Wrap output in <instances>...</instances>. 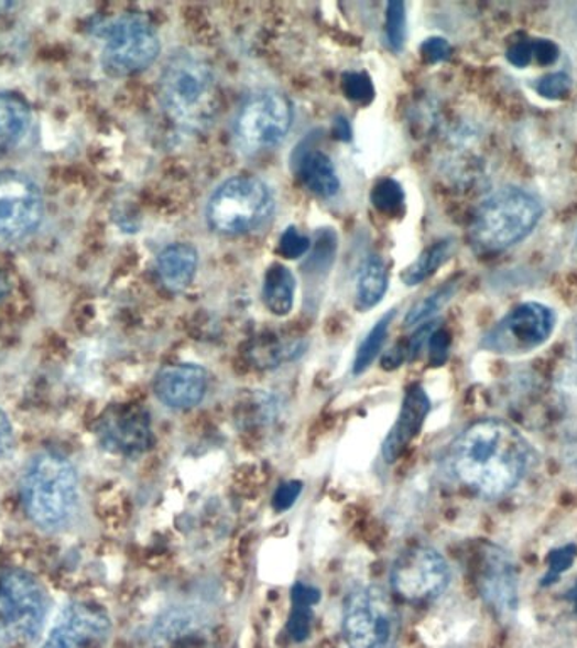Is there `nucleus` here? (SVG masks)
I'll list each match as a JSON object with an SVG mask.
<instances>
[{"instance_id":"nucleus-3","label":"nucleus","mask_w":577,"mask_h":648,"mask_svg":"<svg viewBox=\"0 0 577 648\" xmlns=\"http://www.w3.org/2000/svg\"><path fill=\"white\" fill-rule=\"evenodd\" d=\"M160 98L174 122L186 129H203L217 110L214 72L195 54H176L164 66Z\"/></svg>"},{"instance_id":"nucleus-43","label":"nucleus","mask_w":577,"mask_h":648,"mask_svg":"<svg viewBox=\"0 0 577 648\" xmlns=\"http://www.w3.org/2000/svg\"><path fill=\"white\" fill-rule=\"evenodd\" d=\"M9 292V284L2 276H0V301L4 300Z\"/></svg>"},{"instance_id":"nucleus-7","label":"nucleus","mask_w":577,"mask_h":648,"mask_svg":"<svg viewBox=\"0 0 577 648\" xmlns=\"http://www.w3.org/2000/svg\"><path fill=\"white\" fill-rule=\"evenodd\" d=\"M46 613V593L33 574L9 571L0 577V644L34 640Z\"/></svg>"},{"instance_id":"nucleus-21","label":"nucleus","mask_w":577,"mask_h":648,"mask_svg":"<svg viewBox=\"0 0 577 648\" xmlns=\"http://www.w3.org/2000/svg\"><path fill=\"white\" fill-rule=\"evenodd\" d=\"M301 177L313 195L333 198L338 195L339 180L331 159L322 151L309 152L301 161Z\"/></svg>"},{"instance_id":"nucleus-12","label":"nucleus","mask_w":577,"mask_h":648,"mask_svg":"<svg viewBox=\"0 0 577 648\" xmlns=\"http://www.w3.org/2000/svg\"><path fill=\"white\" fill-rule=\"evenodd\" d=\"M43 218V193L36 181L19 171H0V244L30 237Z\"/></svg>"},{"instance_id":"nucleus-29","label":"nucleus","mask_w":577,"mask_h":648,"mask_svg":"<svg viewBox=\"0 0 577 648\" xmlns=\"http://www.w3.org/2000/svg\"><path fill=\"white\" fill-rule=\"evenodd\" d=\"M576 555L577 549L573 544L554 549L547 558V573H545L544 580H542V586H551V584L557 583V580L566 571L570 570V565L576 561Z\"/></svg>"},{"instance_id":"nucleus-28","label":"nucleus","mask_w":577,"mask_h":648,"mask_svg":"<svg viewBox=\"0 0 577 648\" xmlns=\"http://www.w3.org/2000/svg\"><path fill=\"white\" fill-rule=\"evenodd\" d=\"M385 34L390 50L395 53L404 50L405 37H407V14H405L404 2H390L387 6Z\"/></svg>"},{"instance_id":"nucleus-42","label":"nucleus","mask_w":577,"mask_h":648,"mask_svg":"<svg viewBox=\"0 0 577 648\" xmlns=\"http://www.w3.org/2000/svg\"><path fill=\"white\" fill-rule=\"evenodd\" d=\"M567 598H569V602L573 603L574 609H576L577 613V581L576 584L570 587L569 593H567Z\"/></svg>"},{"instance_id":"nucleus-37","label":"nucleus","mask_w":577,"mask_h":648,"mask_svg":"<svg viewBox=\"0 0 577 648\" xmlns=\"http://www.w3.org/2000/svg\"><path fill=\"white\" fill-rule=\"evenodd\" d=\"M535 62L538 65H554L559 60V46L551 40H535Z\"/></svg>"},{"instance_id":"nucleus-2","label":"nucleus","mask_w":577,"mask_h":648,"mask_svg":"<svg viewBox=\"0 0 577 648\" xmlns=\"http://www.w3.org/2000/svg\"><path fill=\"white\" fill-rule=\"evenodd\" d=\"M21 498L34 523L62 526L78 501V476L72 463L62 454H37L22 475Z\"/></svg>"},{"instance_id":"nucleus-32","label":"nucleus","mask_w":577,"mask_h":648,"mask_svg":"<svg viewBox=\"0 0 577 648\" xmlns=\"http://www.w3.org/2000/svg\"><path fill=\"white\" fill-rule=\"evenodd\" d=\"M309 249V238H307L306 235L301 234V231L294 227L285 228L281 240H279V252H281L285 259H300V257L306 256L307 250Z\"/></svg>"},{"instance_id":"nucleus-35","label":"nucleus","mask_w":577,"mask_h":648,"mask_svg":"<svg viewBox=\"0 0 577 648\" xmlns=\"http://www.w3.org/2000/svg\"><path fill=\"white\" fill-rule=\"evenodd\" d=\"M451 44L444 40V37H429L421 46V53H423V58L427 63L444 62V60H448L451 56Z\"/></svg>"},{"instance_id":"nucleus-27","label":"nucleus","mask_w":577,"mask_h":648,"mask_svg":"<svg viewBox=\"0 0 577 648\" xmlns=\"http://www.w3.org/2000/svg\"><path fill=\"white\" fill-rule=\"evenodd\" d=\"M455 294V284H446L443 288L434 291L433 294L427 295L426 300L418 301L404 317L405 328L417 326V324L426 323L427 320L434 316L444 304L451 300Z\"/></svg>"},{"instance_id":"nucleus-34","label":"nucleus","mask_w":577,"mask_h":648,"mask_svg":"<svg viewBox=\"0 0 577 648\" xmlns=\"http://www.w3.org/2000/svg\"><path fill=\"white\" fill-rule=\"evenodd\" d=\"M301 492H303V483L301 482L282 483L277 490H275L272 505H274V508L277 511L288 510V508L296 504Z\"/></svg>"},{"instance_id":"nucleus-22","label":"nucleus","mask_w":577,"mask_h":648,"mask_svg":"<svg viewBox=\"0 0 577 648\" xmlns=\"http://www.w3.org/2000/svg\"><path fill=\"white\" fill-rule=\"evenodd\" d=\"M357 304L360 310L375 307L389 289V270L382 257L369 256L361 263L357 282Z\"/></svg>"},{"instance_id":"nucleus-23","label":"nucleus","mask_w":577,"mask_h":648,"mask_svg":"<svg viewBox=\"0 0 577 648\" xmlns=\"http://www.w3.org/2000/svg\"><path fill=\"white\" fill-rule=\"evenodd\" d=\"M319 602V591L307 584H296L293 590V615L288 619V631L294 640L301 641L309 635L313 606Z\"/></svg>"},{"instance_id":"nucleus-41","label":"nucleus","mask_w":577,"mask_h":648,"mask_svg":"<svg viewBox=\"0 0 577 648\" xmlns=\"http://www.w3.org/2000/svg\"><path fill=\"white\" fill-rule=\"evenodd\" d=\"M15 8V2H11V0H0V15L6 14V12L11 11V9Z\"/></svg>"},{"instance_id":"nucleus-18","label":"nucleus","mask_w":577,"mask_h":648,"mask_svg":"<svg viewBox=\"0 0 577 648\" xmlns=\"http://www.w3.org/2000/svg\"><path fill=\"white\" fill-rule=\"evenodd\" d=\"M155 269L164 288L173 292L183 291L195 279L198 252L189 244H173L157 256Z\"/></svg>"},{"instance_id":"nucleus-9","label":"nucleus","mask_w":577,"mask_h":648,"mask_svg":"<svg viewBox=\"0 0 577 648\" xmlns=\"http://www.w3.org/2000/svg\"><path fill=\"white\" fill-rule=\"evenodd\" d=\"M294 108L281 91L253 95L235 119V138L247 152L277 148L291 132Z\"/></svg>"},{"instance_id":"nucleus-38","label":"nucleus","mask_w":577,"mask_h":648,"mask_svg":"<svg viewBox=\"0 0 577 648\" xmlns=\"http://www.w3.org/2000/svg\"><path fill=\"white\" fill-rule=\"evenodd\" d=\"M12 450H14V429L8 414L0 409V460L9 456Z\"/></svg>"},{"instance_id":"nucleus-1","label":"nucleus","mask_w":577,"mask_h":648,"mask_svg":"<svg viewBox=\"0 0 577 648\" xmlns=\"http://www.w3.org/2000/svg\"><path fill=\"white\" fill-rule=\"evenodd\" d=\"M531 463L529 441L519 429L500 419H483L469 425L453 447L456 478L485 498H500L515 490Z\"/></svg>"},{"instance_id":"nucleus-39","label":"nucleus","mask_w":577,"mask_h":648,"mask_svg":"<svg viewBox=\"0 0 577 648\" xmlns=\"http://www.w3.org/2000/svg\"><path fill=\"white\" fill-rule=\"evenodd\" d=\"M402 360H404V352H402L401 346H399L398 352L392 349V352H389V354L385 355L382 364L385 368H395L402 364Z\"/></svg>"},{"instance_id":"nucleus-4","label":"nucleus","mask_w":577,"mask_h":648,"mask_svg":"<svg viewBox=\"0 0 577 648\" xmlns=\"http://www.w3.org/2000/svg\"><path fill=\"white\" fill-rule=\"evenodd\" d=\"M541 216L537 196L520 187H503L481 203L471 225V240L480 252H503L529 237Z\"/></svg>"},{"instance_id":"nucleus-33","label":"nucleus","mask_w":577,"mask_h":648,"mask_svg":"<svg viewBox=\"0 0 577 648\" xmlns=\"http://www.w3.org/2000/svg\"><path fill=\"white\" fill-rule=\"evenodd\" d=\"M449 345H451V338H449L448 332L434 330L429 338L431 364L434 367H440L444 361L448 360Z\"/></svg>"},{"instance_id":"nucleus-11","label":"nucleus","mask_w":577,"mask_h":648,"mask_svg":"<svg viewBox=\"0 0 577 648\" xmlns=\"http://www.w3.org/2000/svg\"><path fill=\"white\" fill-rule=\"evenodd\" d=\"M556 328V313L541 303L513 307L481 338L480 346L491 354H531L544 345Z\"/></svg>"},{"instance_id":"nucleus-16","label":"nucleus","mask_w":577,"mask_h":648,"mask_svg":"<svg viewBox=\"0 0 577 648\" xmlns=\"http://www.w3.org/2000/svg\"><path fill=\"white\" fill-rule=\"evenodd\" d=\"M154 393L173 411H189L205 399L208 374L195 364H176L161 368L155 375Z\"/></svg>"},{"instance_id":"nucleus-19","label":"nucleus","mask_w":577,"mask_h":648,"mask_svg":"<svg viewBox=\"0 0 577 648\" xmlns=\"http://www.w3.org/2000/svg\"><path fill=\"white\" fill-rule=\"evenodd\" d=\"M296 278L284 263H272L262 284V300L275 316H287L294 307Z\"/></svg>"},{"instance_id":"nucleus-36","label":"nucleus","mask_w":577,"mask_h":648,"mask_svg":"<svg viewBox=\"0 0 577 648\" xmlns=\"http://www.w3.org/2000/svg\"><path fill=\"white\" fill-rule=\"evenodd\" d=\"M507 60L516 68H525L535 60V47L532 41H519L507 51Z\"/></svg>"},{"instance_id":"nucleus-10","label":"nucleus","mask_w":577,"mask_h":648,"mask_svg":"<svg viewBox=\"0 0 577 648\" xmlns=\"http://www.w3.org/2000/svg\"><path fill=\"white\" fill-rule=\"evenodd\" d=\"M451 583L448 561L429 546H415L399 555L390 571V586L399 598L414 605L436 602Z\"/></svg>"},{"instance_id":"nucleus-26","label":"nucleus","mask_w":577,"mask_h":648,"mask_svg":"<svg viewBox=\"0 0 577 648\" xmlns=\"http://www.w3.org/2000/svg\"><path fill=\"white\" fill-rule=\"evenodd\" d=\"M372 205L382 215L398 216L404 212L405 193L401 184L392 177L379 181L372 190Z\"/></svg>"},{"instance_id":"nucleus-8","label":"nucleus","mask_w":577,"mask_h":648,"mask_svg":"<svg viewBox=\"0 0 577 648\" xmlns=\"http://www.w3.org/2000/svg\"><path fill=\"white\" fill-rule=\"evenodd\" d=\"M105 69L116 76L144 72L157 60L160 37L148 19L141 15H122L113 19L101 31Z\"/></svg>"},{"instance_id":"nucleus-31","label":"nucleus","mask_w":577,"mask_h":648,"mask_svg":"<svg viewBox=\"0 0 577 648\" xmlns=\"http://www.w3.org/2000/svg\"><path fill=\"white\" fill-rule=\"evenodd\" d=\"M344 91L350 100L367 104L373 97L372 79L363 73H345Z\"/></svg>"},{"instance_id":"nucleus-25","label":"nucleus","mask_w":577,"mask_h":648,"mask_svg":"<svg viewBox=\"0 0 577 648\" xmlns=\"http://www.w3.org/2000/svg\"><path fill=\"white\" fill-rule=\"evenodd\" d=\"M393 317H395V310H390L389 313L383 314L375 326L370 330L369 335L364 336L361 345L358 346L357 355H355L353 361V374H363L370 365L375 361L382 352L383 343H385L387 336H389L390 324H392Z\"/></svg>"},{"instance_id":"nucleus-17","label":"nucleus","mask_w":577,"mask_h":648,"mask_svg":"<svg viewBox=\"0 0 577 648\" xmlns=\"http://www.w3.org/2000/svg\"><path fill=\"white\" fill-rule=\"evenodd\" d=\"M429 411L431 400L426 390L421 386H412L405 393L398 421L383 441L382 454L387 463L398 462L399 457L404 454L409 444L423 429Z\"/></svg>"},{"instance_id":"nucleus-6","label":"nucleus","mask_w":577,"mask_h":648,"mask_svg":"<svg viewBox=\"0 0 577 648\" xmlns=\"http://www.w3.org/2000/svg\"><path fill=\"white\" fill-rule=\"evenodd\" d=\"M341 630L350 648H393L399 637L398 608L382 587H357L345 602Z\"/></svg>"},{"instance_id":"nucleus-13","label":"nucleus","mask_w":577,"mask_h":648,"mask_svg":"<svg viewBox=\"0 0 577 648\" xmlns=\"http://www.w3.org/2000/svg\"><path fill=\"white\" fill-rule=\"evenodd\" d=\"M110 618L94 603H72L51 627L43 648H100L110 635Z\"/></svg>"},{"instance_id":"nucleus-5","label":"nucleus","mask_w":577,"mask_h":648,"mask_svg":"<svg viewBox=\"0 0 577 648\" xmlns=\"http://www.w3.org/2000/svg\"><path fill=\"white\" fill-rule=\"evenodd\" d=\"M274 212L271 187L255 176H233L217 187L206 206V222L221 235H242Z\"/></svg>"},{"instance_id":"nucleus-24","label":"nucleus","mask_w":577,"mask_h":648,"mask_svg":"<svg viewBox=\"0 0 577 648\" xmlns=\"http://www.w3.org/2000/svg\"><path fill=\"white\" fill-rule=\"evenodd\" d=\"M449 253H451V241H437L433 247L424 250L418 256V259L404 270L402 281H404L405 285H417L421 282L427 281L448 260Z\"/></svg>"},{"instance_id":"nucleus-14","label":"nucleus","mask_w":577,"mask_h":648,"mask_svg":"<svg viewBox=\"0 0 577 648\" xmlns=\"http://www.w3.org/2000/svg\"><path fill=\"white\" fill-rule=\"evenodd\" d=\"M97 434L110 453L134 456L152 444L151 419L144 409L134 406L110 409L98 422Z\"/></svg>"},{"instance_id":"nucleus-15","label":"nucleus","mask_w":577,"mask_h":648,"mask_svg":"<svg viewBox=\"0 0 577 648\" xmlns=\"http://www.w3.org/2000/svg\"><path fill=\"white\" fill-rule=\"evenodd\" d=\"M481 596L500 618H512L519 608V577L509 552L490 546L481 559Z\"/></svg>"},{"instance_id":"nucleus-40","label":"nucleus","mask_w":577,"mask_h":648,"mask_svg":"<svg viewBox=\"0 0 577 648\" xmlns=\"http://www.w3.org/2000/svg\"><path fill=\"white\" fill-rule=\"evenodd\" d=\"M335 136L339 139H350L351 130L350 126H348L347 119H341L339 117L335 123Z\"/></svg>"},{"instance_id":"nucleus-20","label":"nucleus","mask_w":577,"mask_h":648,"mask_svg":"<svg viewBox=\"0 0 577 648\" xmlns=\"http://www.w3.org/2000/svg\"><path fill=\"white\" fill-rule=\"evenodd\" d=\"M30 123V108L21 98L0 95V158L24 139Z\"/></svg>"},{"instance_id":"nucleus-44","label":"nucleus","mask_w":577,"mask_h":648,"mask_svg":"<svg viewBox=\"0 0 577 648\" xmlns=\"http://www.w3.org/2000/svg\"><path fill=\"white\" fill-rule=\"evenodd\" d=\"M576 360H577V349H576Z\"/></svg>"},{"instance_id":"nucleus-30","label":"nucleus","mask_w":577,"mask_h":648,"mask_svg":"<svg viewBox=\"0 0 577 648\" xmlns=\"http://www.w3.org/2000/svg\"><path fill=\"white\" fill-rule=\"evenodd\" d=\"M570 88H573L570 76L567 73L557 72L542 76L535 90L547 100H563L570 94Z\"/></svg>"}]
</instances>
